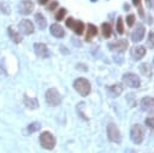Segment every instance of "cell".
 <instances>
[{
    "label": "cell",
    "mask_w": 154,
    "mask_h": 153,
    "mask_svg": "<svg viewBox=\"0 0 154 153\" xmlns=\"http://www.w3.org/2000/svg\"><path fill=\"white\" fill-rule=\"evenodd\" d=\"M153 65H154V59H153Z\"/></svg>",
    "instance_id": "obj_34"
},
{
    "label": "cell",
    "mask_w": 154,
    "mask_h": 153,
    "mask_svg": "<svg viewBox=\"0 0 154 153\" xmlns=\"http://www.w3.org/2000/svg\"><path fill=\"white\" fill-rule=\"evenodd\" d=\"M34 51L36 53L37 57L40 58H48L49 57V51L47 48V46L45 43H35L34 45Z\"/></svg>",
    "instance_id": "obj_12"
},
{
    "label": "cell",
    "mask_w": 154,
    "mask_h": 153,
    "mask_svg": "<svg viewBox=\"0 0 154 153\" xmlns=\"http://www.w3.org/2000/svg\"><path fill=\"white\" fill-rule=\"evenodd\" d=\"M123 92V87L122 84H113V86H109L107 88V93L109 96L112 98H116V96H119Z\"/></svg>",
    "instance_id": "obj_14"
},
{
    "label": "cell",
    "mask_w": 154,
    "mask_h": 153,
    "mask_svg": "<svg viewBox=\"0 0 154 153\" xmlns=\"http://www.w3.org/2000/svg\"><path fill=\"white\" fill-rule=\"evenodd\" d=\"M101 33H102V36L103 37H109L111 34H112V28L109 25V23H102L101 25Z\"/></svg>",
    "instance_id": "obj_20"
},
{
    "label": "cell",
    "mask_w": 154,
    "mask_h": 153,
    "mask_svg": "<svg viewBox=\"0 0 154 153\" xmlns=\"http://www.w3.org/2000/svg\"><path fill=\"white\" fill-rule=\"evenodd\" d=\"M73 23H75V19H73L72 17H69V18L66 19V27H69V28H71V29H72Z\"/></svg>",
    "instance_id": "obj_29"
},
{
    "label": "cell",
    "mask_w": 154,
    "mask_h": 153,
    "mask_svg": "<svg viewBox=\"0 0 154 153\" xmlns=\"http://www.w3.org/2000/svg\"><path fill=\"white\" fill-rule=\"evenodd\" d=\"M57 7H58V2H57V1H52V2L48 5V7H47V8H48L49 11H53V10H55Z\"/></svg>",
    "instance_id": "obj_28"
},
{
    "label": "cell",
    "mask_w": 154,
    "mask_h": 153,
    "mask_svg": "<svg viewBox=\"0 0 154 153\" xmlns=\"http://www.w3.org/2000/svg\"><path fill=\"white\" fill-rule=\"evenodd\" d=\"M144 33H146V28L142 24H137V27L135 28V30L131 34V40L134 42H140L143 40L144 37Z\"/></svg>",
    "instance_id": "obj_9"
},
{
    "label": "cell",
    "mask_w": 154,
    "mask_h": 153,
    "mask_svg": "<svg viewBox=\"0 0 154 153\" xmlns=\"http://www.w3.org/2000/svg\"><path fill=\"white\" fill-rule=\"evenodd\" d=\"M146 55V47L144 46H136L132 49V57L135 60H141Z\"/></svg>",
    "instance_id": "obj_15"
},
{
    "label": "cell",
    "mask_w": 154,
    "mask_h": 153,
    "mask_svg": "<svg viewBox=\"0 0 154 153\" xmlns=\"http://www.w3.org/2000/svg\"><path fill=\"white\" fill-rule=\"evenodd\" d=\"M65 14H66V10L65 8H59V11L55 14V19L57 20H63L64 17H65Z\"/></svg>",
    "instance_id": "obj_24"
},
{
    "label": "cell",
    "mask_w": 154,
    "mask_h": 153,
    "mask_svg": "<svg viewBox=\"0 0 154 153\" xmlns=\"http://www.w3.org/2000/svg\"><path fill=\"white\" fill-rule=\"evenodd\" d=\"M109 49L111 51H114V52H124L128 47V41L126 40H117V41H113L108 45Z\"/></svg>",
    "instance_id": "obj_11"
},
{
    "label": "cell",
    "mask_w": 154,
    "mask_h": 153,
    "mask_svg": "<svg viewBox=\"0 0 154 153\" xmlns=\"http://www.w3.org/2000/svg\"><path fill=\"white\" fill-rule=\"evenodd\" d=\"M134 23H135V16H134V14H129V16L126 17V24H128L129 27H132Z\"/></svg>",
    "instance_id": "obj_25"
},
{
    "label": "cell",
    "mask_w": 154,
    "mask_h": 153,
    "mask_svg": "<svg viewBox=\"0 0 154 153\" xmlns=\"http://www.w3.org/2000/svg\"><path fill=\"white\" fill-rule=\"evenodd\" d=\"M132 4H134L135 6H140V4H141V0H132Z\"/></svg>",
    "instance_id": "obj_31"
},
{
    "label": "cell",
    "mask_w": 154,
    "mask_h": 153,
    "mask_svg": "<svg viewBox=\"0 0 154 153\" xmlns=\"http://www.w3.org/2000/svg\"><path fill=\"white\" fill-rule=\"evenodd\" d=\"M116 28H117L118 34H123L124 33V24H123V18L122 17H118L117 23H116Z\"/></svg>",
    "instance_id": "obj_23"
},
{
    "label": "cell",
    "mask_w": 154,
    "mask_h": 153,
    "mask_svg": "<svg viewBox=\"0 0 154 153\" xmlns=\"http://www.w3.org/2000/svg\"><path fill=\"white\" fill-rule=\"evenodd\" d=\"M72 30L77 34V35H81L83 31H84V24L82 20H75L73 25H72Z\"/></svg>",
    "instance_id": "obj_18"
},
{
    "label": "cell",
    "mask_w": 154,
    "mask_h": 153,
    "mask_svg": "<svg viewBox=\"0 0 154 153\" xmlns=\"http://www.w3.org/2000/svg\"><path fill=\"white\" fill-rule=\"evenodd\" d=\"M8 35H10V37L16 42V43H19L20 41H22V37H20V34L19 33H17L16 30H13L11 27L8 28Z\"/></svg>",
    "instance_id": "obj_21"
},
{
    "label": "cell",
    "mask_w": 154,
    "mask_h": 153,
    "mask_svg": "<svg viewBox=\"0 0 154 153\" xmlns=\"http://www.w3.org/2000/svg\"><path fill=\"white\" fill-rule=\"evenodd\" d=\"M123 83L130 88H138L141 86V80L136 73L132 72H126L123 75Z\"/></svg>",
    "instance_id": "obj_5"
},
{
    "label": "cell",
    "mask_w": 154,
    "mask_h": 153,
    "mask_svg": "<svg viewBox=\"0 0 154 153\" xmlns=\"http://www.w3.org/2000/svg\"><path fill=\"white\" fill-rule=\"evenodd\" d=\"M147 2H148V5H149V7L154 8V0H147Z\"/></svg>",
    "instance_id": "obj_30"
},
{
    "label": "cell",
    "mask_w": 154,
    "mask_h": 153,
    "mask_svg": "<svg viewBox=\"0 0 154 153\" xmlns=\"http://www.w3.org/2000/svg\"><path fill=\"white\" fill-rule=\"evenodd\" d=\"M96 34H97V28H96L94 24H88V27H87V36H85V40H87V41H90L91 37H94Z\"/></svg>",
    "instance_id": "obj_17"
},
{
    "label": "cell",
    "mask_w": 154,
    "mask_h": 153,
    "mask_svg": "<svg viewBox=\"0 0 154 153\" xmlns=\"http://www.w3.org/2000/svg\"><path fill=\"white\" fill-rule=\"evenodd\" d=\"M40 143L45 149H53L55 146V137L49 131H43L40 135Z\"/></svg>",
    "instance_id": "obj_3"
},
{
    "label": "cell",
    "mask_w": 154,
    "mask_h": 153,
    "mask_svg": "<svg viewBox=\"0 0 154 153\" xmlns=\"http://www.w3.org/2000/svg\"><path fill=\"white\" fill-rule=\"evenodd\" d=\"M51 34H52L53 36L58 37V39H61V37H64L65 31H64V29H63V27H61V25H59V24L54 23V24H52V25H51Z\"/></svg>",
    "instance_id": "obj_13"
},
{
    "label": "cell",
    "mask_w": 154,
    "mask_h": 153,
    "mask_svg": "<svg viewBox=\"0 0 154 153\" xmlns=\"http://www.w3.org/2000/svg\"><path fill=\"white\" fill-rule=\"evenodd\" d=\"M38 1V4H41V5H45V4H47L49 0H37Z\"/></svg>",
    "instance_id": "obj_32"
},
{
    "label": "cell",
    "mask_w": 154,
    "mask_h": 153,
    "mask_svg": "<svg viewBox=\"0 0 154 153\" xmlns=\"http://www.w3.org/2000/svg\"><path fill=\"white\" fill-rule=\"evenodd\" d=\"M45 98H46L47 104H48L49 106H52V107L58 106V105L61 102V96H60L59 92H58L55 88H51V89H48V90L46 92Z\"/></svg>",
    "instance_id": "obj_2"
},
{
    "label": "cell",
    "mask_w": 154,
    "mask_h": 153,
    "mask_svg": "<svg viewBox=\"0 0 154 153\" xmlns=\"http://www.w3.org/2000/svg\"><path fill=\"white\" fill-rule=\"evenodd\" d=\"M32 10H34V2L31 0H23L18 5V11L22 14H29L32 12Z\"/></svg>",
    "instance_id": "obj_10"
},
{
    "label": "cell",
    "mask_w": 154,
    "mask_h": 153,
    "mask_svg": "<svg viewBox=\"0 0 154 153\" xmlns=\"http://www.w3.org/2000/svg\"><path fill=\"white\" fill-rule=\"evenodd\" d=\"M130 137L131 140L136 143V145H140L142 143L143 139H144V131H143V128L140 125V124H134L130 129Z\"/></svg>",
    "instance_id": "obj_4"
},
{
    "label": "cell",
    "mask_w": 154,
    "mask_h": 153,
    "mask_svg": "<svg viewBox=\"0 0 154 153\" xmlns=\"http://www.w3.org/2000/svg\"><path fill=\"white\" fill-rule=\"evenodd\" d=\"M73 88L75 90L82 95V96H88L90 94V90H91V86H90V82L83 77H79L77 80H75L73 82Z\"/></svg>",
    "instance_id": "obj_1"
},
{
    "label": "cell",
    "mask_w": 154,
    "mask_h": 153,
    "mask_svg": "<svg viewBox=\"0 0 154 153\" xmlns=\"http://www.w3.org/2000/svg\"><path fill=\"white\" fill-rule=\"evenodd\" d=\"M35 22H36V24H37V27H38L40 29H45V28L47 27V20H46V18L43 17L42 13H36V14H35Z\"/></svg>",
    "instance_id": "obj_16"
},
{
    "label": "cell",
    "mask_w": 154,
    "mask_h": 153,
    "mask_svg": "<svg viewBox=\"0 0 154 153\" xmlns=\"http://www.w3.org/2000/svg\"><path fill=\"white\" fill-rule=\"evenodd\" d=\"M18 28H19V30H20L23 34H25V35H30V34H32L34 30H35L34 24H32L30 20H28V19L20 20L19 24H18Z\"/></svg>",
    "instance_id": "obj_8"
},
{
    "label": "cell",
    "mask_w": 154,
    "mask_h": 153,
    "mask_svg": "<svg viewBox=\"0 0 154 153\" xmlns=\"http://www.w3.org/2000/svg\"><path fill=\"white\" fill-rule=\"evenodd\" d=\"M141 110L147 112V113H154V98L152 96H146L142 98L140 101Z\"/></svg>",
    "instance_id": "obj_7"
},
{
    "label": "cell",
    "mask_w": 154,
    "mask_h": 153,
    "mask_svg": "<svg viewBox=\"0 0 154 153\" xmlns=\"http://www.w3.org/2000/svg\"><path fill=\"white\" fill-rule=\"evenodd\" d=\"M144 123H146V124H147L149 128L154 129V117H149V118H147Z\"/></svg>",
    "instance_id": "obj_27"
},
{
    "label": "cell",
    "mask_w": 154,
    "mask_h": 153,
    "mask_svg": "<svg viewBox=\"0 0 154 153\" xmlns=\"http://www.w3.org/2000/svg\"><path fill=\"white\" fill-rule=\"evenodd\" d=\"M91 1H93V2H94V1H96V0H91Z\"/></svg>",
    "instance_id": "obj_33"
},
{
    "label": "cell",
    "mask_w": 154,
    "mask_h": 153,
    "mask_svg": "<svg viewBox=\"0 0 154 153\" xmlns=\"http://www.w3.org/2000/svg\"><path fill=\"white\" fill-rule=\"evenodd\" d=\"M148 45L153 48L154 47V31H150L148 35Z\"/></svg>",
    "instance_id": "obj_26"
},
{
    "label": "cell",
    "mask_w": 154,
    "mask_h": 153,
    "mask_svg": "<svg viewBox=\"0 0 154 153\" xmlns=\"http://www.w3.org/2000/svg\"><path fill=\"white\" fill-rule=\"evenodd\" d=\"M24 104L26 107L29 108H36L38 106V102H37V99L35 98H28V96H24Z\"/></svg>",
    "instance_id": "obj_19"
},
{
    "label": "cell",
    "mask_w": 154,
    "mask_h": 153,
    "mask_svg": "<svg viewBox=\"0 0 154 153\" xmlns=\"http://www.w3.org/2000/svg\"><path fill=\"white\" fill-rule=\"evenodd\" d=\"M107 137H108L109 141H112L114 143H120L122 142L120 131H119V129L113 123H109L107 125Z\"/></svg>",
    "instance_id": "obj_6"
},
{
    "label": "cell",
    "mask_w": 154,
    "mask_h": 153,
    "mask_svg": "<svg viewBox=\"0 0 154 153\" xmlns=\"http://www.w3.org/2000/svg\"><path fill=\"white\" fill-rule=\"evenodd\" d=\"M41 129V124L40 123H37V122H34V123H31L29 126H28V133L29 134H32V133H35V131H37V130H40Z\"/></svg>",
    "instance_id": "obj_22"
}]
</instances>
